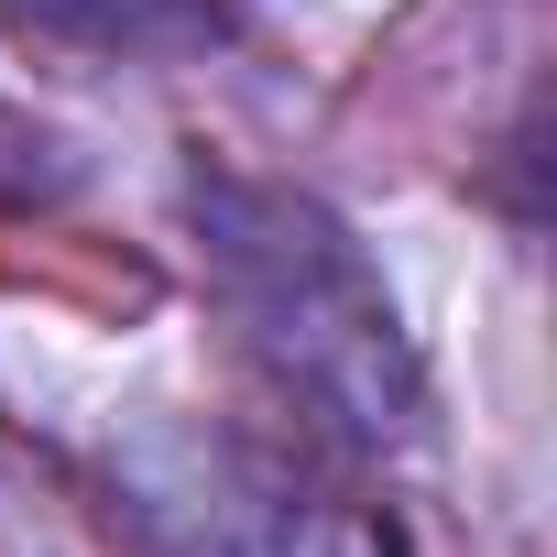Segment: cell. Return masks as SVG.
Instances as JSON below:
<instances>
[{
    "label": "cell",
    "mask_w": 557,
    "mask_h": 557,
    "mask_svg": "<svg viewBox=\"0 0 557 557\" xmlns=\"http://www.w3.org/2000/svg\"><path fill=\"white\" fill-rule=\"evenodd\" d=\"M186 219H197V251H208V296L230 307L251 372L329 448L405 459L426 437V372H416V339L383 296L372 251L307 186L230 175V164L186 175Z\"/></svg>",
    "instance_id": "obj_1"
},
{
    "label": "cell",
    "mask_w": 557,
    "mask_h": 557,
    "mask_svg": "<svg viewBox=\"0 0 557 557\" xmlns=\"http://www.w3.org/2000/svg\"><path fill=\"white\" fill-rule=\"evenodd\" d=\"M110 513L153 557H394L339 492H318L285 448L153 416L110 448Z\"/></svg>",
    "instance_id": "obj_2"
},
{
    "label": "cell",
    "mask_w": 557,
    "mask_h": 557,
    "mask_svg": "<svg viewBox=\"0 0 557 557\" xmlns=\"http://www.w3.org/2000/svg\"><path fill=\"white\" fill-rule=\"evenodd\" d=\"M0 12H23L66 45H110V55H164V45H197L219 34L208 0H0Z\"/></svg>",
    "instance_id": "obj_3"
}]
</instances>
